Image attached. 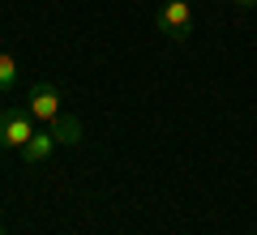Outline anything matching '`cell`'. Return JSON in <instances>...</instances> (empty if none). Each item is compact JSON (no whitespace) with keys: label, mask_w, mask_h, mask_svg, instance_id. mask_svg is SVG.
Listing matches in <instances>:
<instances>
[{"label":"cell","mask_w":257,"mask_h":235,"mask_svg":"<svg viewBox=\"0 0 257 235\" xmlns=\"http://www.w3.org/2000/svg\"><path fill=\"white\" fill-rule=\"evenodd\" d=\"M60 103H64V99H60V86H56L52 77H39V82L30 86V94H26V111H30L35 120H43V124H52V120L64 111Z\"/></svg>","instance_id":"1"},{"label":"cell","mask_w":257,"mask_h":235,"mask_svg":"<svg viewBox=\"0 0 257 235\" xmlns=\"http://www.w3.org/2000/svg\"><path fill=\"white\" fill-rule=\"evenodd\" d=\"M35 116L30 111H0V150H26V141L35 137Z\"/></svg>","instance_id":"2"},{"label":"cell","mask_w":257,"mask_h":235,"mask_svg":"<svg viewBox=\"0 0 257 235\" xmlns=\"http://www.w3.org/2000/svg\"><path fill=\"white\" fill-rule=\"evenodd\" d=\"M159 30H163L167 39H176V43H184V39L193 35V9H189V0H167L163 9H159Z\"/></svg>","instance_id":"3"},{"label":"cell","mask_w":257,"mask_h":235,"mask_svg":"<svg viewBox=\"0 0 257 235\" xmlns=\"http://www.w3.org/2000/svg\"><path fill=\"white\" fill-rule=\"evenodd\" d=\"M56 145H60V141L52 137V128H39V133L26 141V150H22V163H26V167H43L47 158L56 154Z\"/></svg>","instance_id":"4"},{"label":"cell","mask_w":257,"mask_h":235,"mask_svg":"<svg viewBox=\"0 0 257 235\" xmlns=\"http://www.w3.org/2000/svg\"><path fill=\"white\" fill-rule=\"evenodd\" d=\"M47 128H52V137H56L60 145H77V141H82V133H86L82 120H77V116H64V111H60V116H56Z\"/></svg>","instance_id":"5"},{"label":"cell","mask_w":257,"mask_h":235,"mask_svg":"<svg viewBox=\"0 0 257 235\" xmlns=\"http://www.w3.org/2000/svg\"><path fill=\"white\" fill-rule=\"evenodd\" d=\"M18 86V60L9 52H0V94H9Z\"/></svg>","instance_id":"6"},{"label":"cell","mask_w":257,"mask_h":235,"mask_svg":"<svg viewBox=\"0 0 257 235\" xmlns=\"http://www.w3.org/2000/svg\"><path fill=\"white\" fill-rule=\"evenodd\" d=\"M236 5L240 9H257V0H236Z\"/></svg>","instance_id":"7"},{"label":"cell","mask_w":257,"mask_h":235,"mask_svg":"<svg viewBox=\"0 0 257 235\" xmlns=\"http://www.w3.org/2000/svg\"><path fill=\"white\" fill-rule=\"evenodd\" d=\"M0 235H5V226H0Z\"/></svg>","instance_id":"8"}]
</instances>
